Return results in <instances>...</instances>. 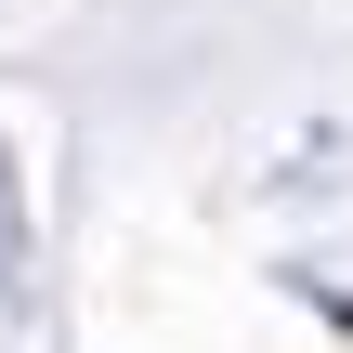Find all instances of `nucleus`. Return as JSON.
Returning a JSON list of instances; mask_svg holds the SVG:
<instances>
[{"label": "nucleus", "mask_w": 353, "mask_h": 353, "mask_svg": "<svg viewBox=\"0 0 353 353\" xmlns=\"http://www.w3.org/2000/svg\"><path fill=\"white\" fill-rule=\"evenodd\" d=\"M13 275H26V210H13V144H0V301H13Z\"/></svg>", "instance_id": "f257e3e1"}]
</instances>
